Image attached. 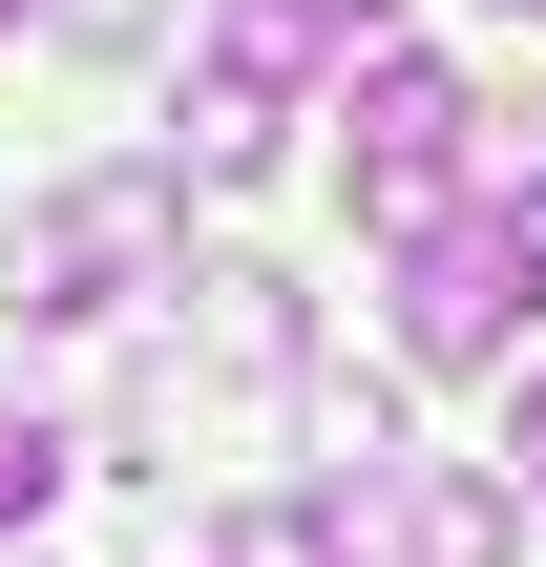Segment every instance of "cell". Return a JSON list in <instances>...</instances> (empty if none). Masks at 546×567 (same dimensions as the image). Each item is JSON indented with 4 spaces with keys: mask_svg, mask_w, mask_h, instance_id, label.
<instances>
[{
    "mask_svg": "<svg viewBox=\"0 0 546 567\" xmlns=\"http://www.w3.org/2000/svg\"><path fill=\"white\" fill-rule=\"evenodd\" d=\"M0 21H21V0H0Z\"/></svg>",
    "mask_w": 546,
    "mask_h": 567,
    "instance_id": "obj_6",
    "label": "cell"
},
{
    "mask_svg": "<svg viewBox=\"0 0 546 567\" xmlns=\"http://www.w3.org/2000/svg\"><path fill=\"white\" fill-rule=\"evenodd\" d=\"M505 463H526V484H546V358H526V379H505Z\"/></svg>",
    "mask_w": 546,
    "mask_h": 567,
    "instance_id": "obj_5",
    "label": "cell"
},
{
    "mask_svg": "<svg viewBox=\"0 0 546 567\" xmlns=\"http://www.w3.org/2000/svg\"><path fill=\"white\" fill-rule=\"evenodd\" d=\"M63 463H84L63 421H0V526H42V505H63Z\"/></svg>",
    "mask_w": 546,
    "mask_h": 567,
    "instance_id": "obj_4",
    "label": "cell"
},
{
    "mask_svg": "<svg viewBox=\"0 0 546 567\" xmlns=\"http://www.w3.org/2000/svg\"><path fill=\"white\" fill-rule=\"evenodd\" d=\"M147 274H168V168H105V189H63V210H21L0 316H126Z\"/></svg>",
    "mask_w": 546,
    "mask_h": 567,
    "instance_id": "obj_3",
    "label": "cell"
},
{
    "mask_svg": "<svg viewBox=\"0 0 546 567\" xmlns=\"http://www.w3.org/2000/svg\"><path fill=\"white\" fill-rule=\"evenodd\" d=\"M546 337V210H442L400 252V358L421 379H526Z\"/></svg>",
    "mask_w": 546,
    "mask_h": 567,
    "instance_id": "obj_1",
    "label": "cell"
},
{
    "mask_svg": "<svg viewBox=\"0 0 546 567\" xmlns=\"http://www.w3.org/2000/svg\"><path fill=\"white\" fill-rule=\"evenodd\" d=\"M463 147H484V105H463L421 42H379V63H358V231L421 252V231L463 210Z\"/></svg>",
    "mask_w": 546,
    "mask_h": 567,
    "instance_id": "obj_2",
    "label": "cell"
}]
</instances>
